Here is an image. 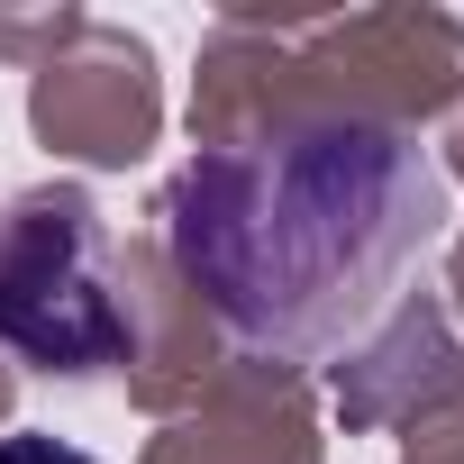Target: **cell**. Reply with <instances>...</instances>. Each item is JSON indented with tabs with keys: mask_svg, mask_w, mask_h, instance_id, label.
I'll list each match as a JSON object with an SVG mask.
<instances>
[{
	"mask_svg": "<svg viewBox=\"0 0 464 464\" xmlns=\"http://www.w3.org/2000/svg\"><path fill=\"white\" fill-rule=\"evenodd\" d=\"M446 209V164L410 128L328 110L200 146L164 191V246L237 346L319 364L392 310Z\"/></svg>",
	"mask_w": 464,
	"mask_h": 464,
	"instance_id": "6da1fadb",
	"label": "cell"
},
{
	"mask_svg": "<svg viewBox=\"0 0 464 464\" xmlns=\"http://www.w3.org/2000/svg\"><path fill=\"white\" fill-rule=\"evenodd\" d=\"M0 346L46 373H110L137 355V319L82 191H28L0 209Z\"/></svg>",
	"mask_w": 464,
	"mask_h": 464,
	"instance_id": "7a4b0ae2",
	"label": "cell"
},
{
	"mask_svg": "<svg viewBox=\"0 0 464 464\" xmlns=\"http://www.w3.org/2000/svg\"><path fill=\"white\" fill-rule=\"evenodd\" d=\"M0 464H101V455H82V446H64L46 428H19V437H0Z\"/></svg>",
	"mask_w": 464,
	"mask_h": 464,
	"instance_id": "3957f363",
	"label": "cell"
}]
</instances>
